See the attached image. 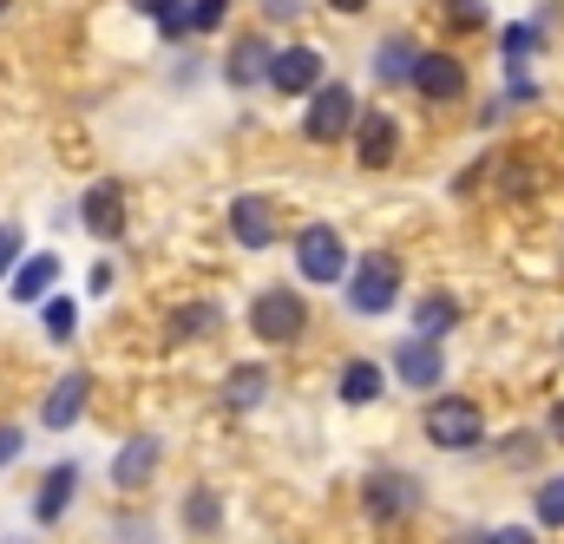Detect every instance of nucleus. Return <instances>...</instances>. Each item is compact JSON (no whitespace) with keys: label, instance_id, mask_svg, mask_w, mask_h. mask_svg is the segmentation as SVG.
<instances>
[{"label":"nucleus","instance_id":"nucleus-1","mask_svg":"<svg viewBox=\"0 0 564 544\" xmlns=\"http://www.w3.org/2000/svg\"><path fill=\"white\" fill-rule=\"evenodd\" d=\"M394 302H401V263H394L388 250L361 257L355 275H348V308H355V315H388Z\"/></svg>","mask_w":564,"mask_h":544},{"label":"nucleus","instance_id":"nucleus-2","mask_svg":"<svg viewBox=\"0 0 564 544\" xmlns=\"http://www.w3.org/2000/svg\"><path fill=\"white\" fill-rule=\"evenodd\" d=\"M250 328H257V341L289 348V341L308 328V302H302L295 289H263V295L250 302Z\"/></svg>","mask_w":564,"mask_h":544},{"label":"nucleus","instance_id":"nucleus-3","mask_svg":"<svg viewBox=\"0 0 564 544\" xmlns=\"http://www.w3.org/2000/svg\"><path fill=\"white\" fill-rule=\"evenodd\" d=\"M355 112H361V106H355V86H341V79L328 86V79H322L315 99H308V112H302V138H308V144H335V138H348Z\"/></svg>","mask_w":564,"mask_h":544},{"label":"nucleus","instance_id":"nucleus-4","mask_svg":"<svg viewBox=\"0 0 564 544\" xmlns=\"http://www.w3.org/2000/svg\"><path fill=\"white\" fill-rule=\"evenodd\" d=\"M361 505H368V519H381V525H401V519L421 505V479H414V472H394V466H381V472H368V479H361Z\"/></svg>","mask_w":564,"mask_h":544},{"label":"nucleus","instance_id":"nucleus-5","mask_svg":"<svg viewBox=\"0 0 564 544\" xmlns=\"http://www.w3.org/2000/svg\"><path fill=\"white\" fill-rule=\"evenodd\" d=\"M426 439L440 453H473L486 439V413L473 407V401H433L426 407Z\"/></svg>","mask_w":564,"mask_h":544},{"label":"nucleus","instance_id":"nucleus-6","mask_svg":"<svg viewBox=\"0 0 564 544\" xmlns=\"http://www.w3.org/2000/svg\"><path fill=\"white\" fill-rule=\"evenodd\" d=\"M295 270L308 275V282H341V275H348V243H341L328 224H308V230L295 237Z\"/></svg>","mask_w":564,"mask_h":544},{"label":"nucleus","instance_id":"nucleus-7","mask_svg":"<svg viewBox=\"0 0 564 544\" xmlns=\"http://www.w3.org/2000/svg\"><path fill=\"white\" fill-rule=\"evenodd\" d=\"M263 86H270V93H282V99L315 93V86H322V53H315V46H282V53H270Z\"/></svg>","mask_w":564,"mask_h":544},{"label":"nucleus","instance_id":"nucleus-8","mask_svg":"<svg viewBox=\"0 0 564 544\" xmlns=\"http://www.w3.org/2000/svg\"><path fill=\"white\" fill-rule=\"evenodd\" d=\"M408 86H414L421 99L453 106V99H466V66H459L453 53H414V73H408Z\"/></svg>","mask_w":564,"mask_h":544},{"label":"nucleus","instance_id":"nucleus-9","mask_svg":"<svg viewBox=\"0 0 564 544\" xmlns=\"http://www.w3.org/2000/svg\"><path fill=\"white\" fill-rule=\"evenodd\" d=\"M355 157H361V171H381V164H394V151H401V126L388 119V112H355Z\"/></svg>","mask_w":564,"mask_h":544},{"label":"nucleus","instance_id":"nucleus-10","mask_svg":"<svg viewBox=\"0 0 564 544\" xmlns=\"http://www.w3.org/2000/svg\"><path fill=\"white\" fill-rule=\"evenodd\" d=\"M394 374H401L408 388L433 394V388H440V374H446V355H440V341H433V335H408V341L394 348Z\"/></svg>","mask_w":564,"mask_h":544},{"label":"nucleus","instance_id":"nucleus-11","mask_svg":"<svg viewBox=\"0 0 564 544\" xmlns=\"http://www.w3.org/2000/svg\"><path fill=\"white\" fill-rule=\"evenodd\" d=\"M158 459H164V439H158V433H132V439L119 446V459H112V486H119V492H139V486H151Z\"/></svg>","mask_w":564,"mask_h":544},{"label":"nucleus","instance_id":"nucleus-12","mask_svg":"<svg viewBox=\"0 0 564 544\" xmlns=\"http://www.w3.org/2000/svg\"><path fill=\"white\" fill-rule=\"evenodd\" d=\"M79 217H86V230H93V237H106V243H112V237L126 230V184H112V177H106V184H93V191H86V204H79Z\"/></svg>","mask_w":564,"mask_h":544},{"label":"nucleus","instance_id":"nucleus-13","mask_svg":"<svg viewBox=\"0 0 564 544\" xmlns=\"http://www.w3.org/2000/svg\"><path fill=\"white\" fill-rule=\"evenodd\" d=\"M230 230H237L243 250H270V243H276V210H270V197H257V191L237 197V204H230Z\"/></svg>","mask_w":564,"mask_h":544},{"label":"nucleus","instance_id":"nucleus-14","mask_svg":"<svg viewBox=\"0 0 564 544\" xmlns=\"http://www.w3.org/2000/svg\"><path fill=\"white\" fill-rule=\"evenodd\" d=\"M73 492H79V466H73V459H59V466L40 479V492H33V519H40V525H59V519H66V505H73Z\"/></svg>","mask_w":564,"mask_h":544},{"label":"nucleus","instance_id":"nucleus-15","mask_svg":"<svg viewBox=\"0 0 564 544\" xmlns=\"http://www.w3.org/2000/svg\"><path fill=\"white\" fill-rule=\"evenodd\" d=\"M270 53H276V46H270L263 33L237 40V46H230V59H224V79H230V86H243V93H257V86H263V73H270Z\"/></svg>","mask_w":564,"mask_h":544},{"label":"nucleus","instance_id":"nucleus-16","mask_svg":"<svg viewBox=\"0 0 564 544\" xmlns=\"http://www.w3.org/2000/svg\"><path fill=\"white\" fill-rule=\"evenodd\" d=\"M86 401H93V374H79V368H73V374H59V381H53V394H46L40 420H46V426H73V420L86 413Z\"/></svg>","mask_w":564,"mask_h":544},{"label":"nucleus","instance_id":"nucleus-17","mask_svg":"<svg viewBox=\"0 0 564 544\" xmlns=\"http://www.w3.org/2000/svg\"><path fill=\"white\" fill-rule=\"evenodd\" d=\"M270 401V368H257V361H243V368H230V381H224V407L250 413Z\"/></svg>","mask_w":564,"mask_h":544},{"label":"nucleus","instance_id":"nucleus-18","mask_svg":"<svg viewBox=\"0 0 564 544\" xmlns=\"http://www.w3.org/2000/svg\"><path fill=\"white\" fill-rule=\"evenodd\" d=\"M53 282H59V257H26L13 270V302H40V295H53Z\"/></svg>","mask_w":564,"mask_h":544},{"label":"nucleus","instance_id":"nucleus-19","mask_svg":"<svg viewBox=\"0 0 564 544\" xmlns=\"http://www.w3.org/2000/svg\"><path fill=\"white\" fill-rule=\"evenodd\" d=\"M381 388H388V381H381L375 361H348V368H341V401H348V407H375Z\"/></svg>","mask_w":564,"mask_h":544},{"label":"nucleus","instance_id":"nucleus-20","mask_svg":"<svg viewBox=\"0 0 564 544\" xmlns=\"http://www.w3.org/2000/svg\"><path fill=\"white\" fill-rule=\"evenodd\" d=\"M217 322H224V315H217L210 302L177 308V315H171V348H184V341H197V335H217Z\"/></svg>","mask_w":564,"mask_h":544},{"label":"nucleus","instance_id":"nucleus-21","mask_svg":"<svg viewBox=\"0 0 564 544\" xmlns=\"http://www.w3.org/2000/svg\"><path fill=\"white\" fill-rule=\"evenodd\" d=\"M539 40H545V33H539V26H525V20H519V26H506L499 53H506V73H512V79H525V59H532V46H539Z\"/></svg>","mask_w":564,"mask_h":544},{"label":"nucleus","instance_id":"nucleus-22","mask_svg":"<svg viewBox=\"0 0 564 544\" xmlns=\"http://www.w3.org/2000/svg\"><path fill=\"white\" fill-rule=\"evenodd\" d=\"M375 73H381L388 86H394V79H408V73H414V40H401V33H394V40H381V46H375Z\"/></svg>","mask_w":564,"mask_h":544},{"label":"nucleus","instance_id":"nucleus-23","mask_svg":"<svg viewBox=\"0 0 564 544\" xmlns=\"http://www.w3.org/2000/svg\"><path fill=\"white\" fill-rule=\"evenodd\" d=\"M184 525H191L197 538H210V532L224 525V512H217V492H210V486H197V492L184 499Z\"/></svg>","mask_w":564,"mask_h":544},{"label":"nucleus","instance_id":"nucleus-24","mask_svg":"<svg viewBox=\"0 0 564 544\" xmlns=\"http://www.w3.org/2000/svg\"><path fill=\"white\" fill-rule=\"evenodd\" d=\"M73 328H79V302H73V295H53V302H46V335H53V341H73Z\"/></svg>","mask_w":564,"mask_h":544},{"label":"nucleus","instance_id":"nucleus-25","mask_svg":"<svg viewBox=\"0 0 564 544\" xmlns=\"http://www.w3.org/2000/svg\"><path fill=\"white\" fill-rule=\"evenodd\" d=\"M184 20H191V33H217V26L230 20V0H191Z\"/></svg>","mask_w":564,"mask_h":544},{"label":"nucleus","instance_id":"nucleus-26","mask_svg":"<svg viewBox=\"0 0 564 544\" xmlns=\"http://www.w3.org/2000/svg\"><path fill=\"white\" fill-rule=\"evenodd\" d=\"M453 322H459V308H453L446 295H433V302H426V308H421V335H446Z\"/></svg>","mask_w":564,"mask_h":544},{"label":"nucleus","instance_id":"nucleus-27","mask_svg":"<svg viewBox=\"0 0 564 544\" xmlns=\"http://www.w3.org/2000/svg\"><path fill=\"white\" fill-rule=\"evenodd\" d=\"M532 505H539V519H545V525H564V479H545Z\"/></svg>","mask_w":564,"mask_h":544},{"label":"nucleus","instance_id":"nucleus-28","mask_svg":"<svg viewBox=\"0 0 564 544\" xmlns=\"http://www.w3.org/2000/svg\"><path fill=\"white\" fill-rule=\"evenodd\" d=\"M151 20H158V33H164V40H184V33H191V20H184V0H164Z\"/></svg>","mask_w":564,"mask_h":544},{"label":"nucleus","instance_id":"nucleus-29","mask_svg":"<svg viewBox=\"0 0 564 544\" xmlns=\"http://www.w3.org/2000/svg\"><path fill=\"white\" fill-rule=\"evenodd\" d=\"M446 20H459V26H486V7H479V0H446Z\"/></svg>","mask_w":564,"mask_h":544},{"label":"nucleus","instance_id":"nucleus-30","mask_svg":"<svg viewBox=\"0 0 564 544\" xmlns=\"http://www.w3.org/2000/svg\"><path fill=\"white\" fill-rule=\"evenodd\" d=\"M20 243H26V237H20L13 224H0V275H7L13 263H20Z\"/></svg>","mask_w":564,"mask_h":544},{"label":"nucleus","instance_id":"nucleus-31","mask_svg":"<svg viewBox=\"0 0 564 544\" xmlns=\"http://www.w3.org/2000/svg\"><path fill=\"white\" fill-rule=\"evenodd\" d=\"M532 446H539V433H512V439H506V459L519 466V459H532Z\"/></svg>","mask_w":564,"mask_h":544},{"label":"nucleus","instance_id":"nucleus-32","mask_svg":"<svg viewBox=\"0 0 564 544\" xmlns=\"http://www.w3.org/2000/svg\"><path fill=\"white\" fill-rule=\"evenodd\" d=\"M13 453H26V433H20V426H0V466H7Z\"/></svg>","mask_w":564,"mask_h":544},{"label":"nucleus","instance_id":"nucleus-33","mask_svg":"<svg viewBox=\"0 0 564 544\" xmlns=\"http://www.w3.org/2000/svg\"><path fill=\"white\" fill-rule=\"evenodd\" d=\"M486 544H539V538H532L525 525H506V532H492V538H486Z\"/></svg>","mask_w":564,"mask_h":544},{"label":"nucleus","instance_id":"nucleus-34","mask_svg":"<svg viewBox=\"0 0 564 544\" xmlns=\"http://www.w3.org/2000/svg\"><path fill=\"white\" fill-rule=\"evenodd\" d=\"M263 13H270V20H295V13H302V0H263Z\"/></svg>","mask_w":564,"mask_h":544},{"label":"nucleus","instance_id":"nucleus-35","mask_svg":"<svg viewBox=\"0 0 564 544\" xmlns=\"http://www.w3.org/2000/svg\"><path fill=\"white\" fill-rule=\"evenodd\" d=\"M328 7H335V13H361L368 0H328Z\"/></svg>","mask_w":564,"mask_h":544},{"label":"nucleus","instance_id":"nucleus-36","mask_svg":"<svg viewBox=\"0 0 564 544\" xmlns=\"http://www.w3.org/2000/svg\"><path fill=\"white\" fill-rule=\"evenodd\" d=\"M552 433H558V439H564V401H558V407H552Z\"/></svg>","mask_w":564,"mask_h":544},{"label":"nucleus","instance_id":"nucleus-37","mask_svg":"<svg viewBox=\"0 0 564 544\" xmlns=\"http://www.w3.org/2000/svg\"><path fill=\"white\" fill-rule=\"evenodd\" d=\"M132 7H139V13H158V7H164V0H132Z\"/></svg>","mask_w":564,"mask_h":544},{"label":"nucleus","instance_id":"nucleus-38","mask_svg":"<svg viewBox=\"0 0 564 544\" xmlns=\"http://www.w3.org/2000/svg\"><path fill=\"white\" fill-rule=\"evenodd\" d=\"M0 7H7V0H0Z\"/></svg>","mask_w":564,"mask_h":544}]
</instances>
